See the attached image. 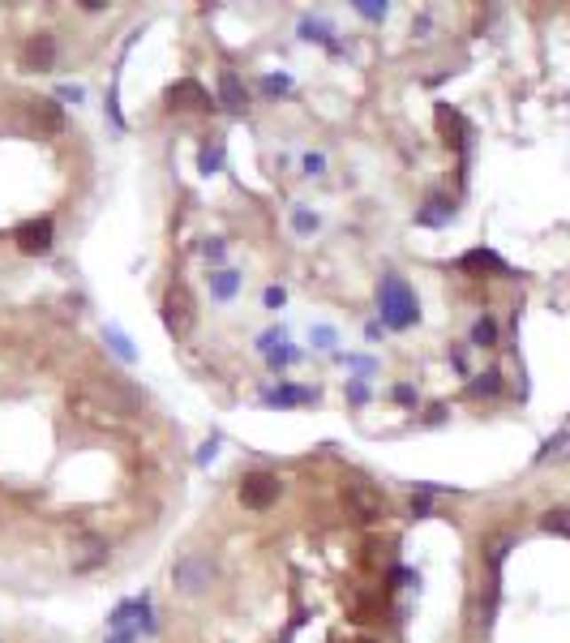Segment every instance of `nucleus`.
Returning <instances> with one entry per match:
<instances>
[{
	"label": "nucleus",
	"instance_id": "1",
	"mask_svg": "<svg viewBox=\"0 0 570 643\" xmlns=\"http://www.w3.org/2000/svg\"><path fill=\"white\" fill-rule=\"evenodd\" d=\"M377 305H382V322L395 326V330H408V326H416V318H421L416 292H412L408 279H399V274H386V279H382Z\"/></svg>",
	"mask_w": 570,
	"mask_h": 643
},
{
	"label": "nucleus",
	"instance_id": "2",
	"mask_svg": "<svg viewBox=\"0 0 570 643\" xmlns=\"http://www.w3.org/2000/svg\"><path fill=\"white\" fill-rule=\"evenodd\" d=\"M279 494H283V485L274 472H249L241 480V506H249V511H271Z\"/></svg>",
	"mask_w": 570,
	"mask_h": 643
},
{
	"label": "nucleus",
	"instance_id": "3",
	"mask_svg": "<svg viewBox=\"0 0 570 643\" xmlns=\"http://www.w3.org/2000/svg\"><path fill=\"white\" fill-rule=\"evenodd\" d=\"M210 583H215V562H210L206 553H194V558H185V562L176 567V588L185 596L206 592Z\"/></svg>",
	"mask_w": 570,
	"mask_h": 643
},
{
	"label": "nucleus",
	"instance_id": "4",
	"mask_svg": "<svg viewBox=\"0 0 570 643\" xmlns=\"http://www.w3.org/2000/svg\"><path fill=\"white\" fill-rule=\"evenodd\" d=\"M168 107H172V112H210L215 99L202 91V82L180 77V82H172V91H168Z\"/></svg>",
	"mask_w": 570,
	"mask_h": 643
},
{
	"label": "nucleus",
	"instance_id": "5",
	"mask_svg": "<svg viewBox=\"0 0 570 643\" xmlns=\"http://www.w3.org/2000/svg\"><path fill=\"white\" fill-rule=\"evenodd\" d=\"M51 241H56V223L51 219H26L22 227H18V249L22 253H30V258H39V253H48Z\"/></svg>",
	"mask_w": 570,
	"mask_h": 643
},
{
	"label": "nucleus",
	"instance_id": "6",
	"mask_svg": "<svg viewBox=\"0 0 570 643\" xmlns=\"http://www.w3.org/2000/svg\"><path fill=\"white\" fill-rule=\"evenodd\" d=\"M163 322H168V330H172L176 339L194 326V300L185 297V288H180V283H172V288H168V300H163Z\"/></svg>",
	"mask_w": 570,
	"mask_h": 643
},
{
	"label": "nucleus",
	"instance_id": "7",
	"mask_svg": "<svg viewBox=\"0 0 570 643\" xmlns=\"http://www.w3.org/2000/svg\"><path fill=\"white\" fill-rule=\"evenodd\" d=\"M56 56H60V44H56L51 35H30V39L22 44V69L44 74V69H51Z\"/></svg>",
	"mask_w": 570,
	"mask_h": 643
},
{
	"label": "nucleus",
	"instance_id": "8",
	"mask_svg": "<svg viewBox=\"0 0 570 643\" xmlns=\"http://www.w3.org/2000/svg\"><path fill=\"white\" fill-rule=\"evenodd\" d=\"M347 506H352V515L356 520H373L377 511H382V494L373 489V485H347Z\"/></svg>",
	"mask_w": 570,
	"mask_h": 643
},
{
	"label": "nucleus",
	"instance_id": "9",
	"mask_svg": "<svg viewBox=\"0 0 570 643\" xmlns=\"http://www.w3.org/2000/svg\"><path fill=\"white\" fill-rule=\"evenodd\" d=\"M30 121H35L39 133H60L65 129V112H60L56 99H35L30 103Z\"/></svg>",
	"mask_w": 570,
	"mask_h": 643
},
{
	"label": "nucleus",
	"instance_id": "10",
	"mask_svg": "<svg viewBox=\"0 0 570 643\" xmlns=\"http://www.w3.org/2000/svg\"><path fill=\"white\" fill-rule=\"evenodd\" d=\"M107 562V544L99 541V536H82L77 541V553H74V567L86 570V567H103Z\"/></svg>",
	"mask_w": 570,
	"mask_h": 643
},
{
	"label": "nucleus",
	"instance_id": "11",
	"mask_svg": "<svg viewBox=\"0 0 570 643\" xmlns=\"http://www.w3.org/2000/svg\"><path fill=\"white\" fill-rule=\"evenodd\" d=\"M219 95H224V107H227V112H236V116L249 107L245 86H241V77L232 74V69H224V77H219Z\"/></svg>",
	"mask_w": 570,
	"mask_h": 643
},
{
	"label": "nucleus",
	"instance_id": "12",
	"mask_svg": "<svg viewBox=\"0 0 570 643\" xmlns=\"http://www.w3.org/2000/svg\"><path fill=\"white\" fill-rule=\"evenodd\" d=\"M459 266L463 271H506V258H497L494 249H471L459 258Z\"/></svg>",
	"mask_w": 570,
	"mask_h": 643
},
{
	"label": "nucleus",
	"instance_id": "13",
	"mask_svg": "<svg viewBox=\"0 0 570 643\" xmlns=\"http://www.w3.org/2000/svg\"><path fill=\"white\" fill-rule=\"evenodd\" d=\"M318 391H309V386H279V391H271V403L274 408H292V403H305V399H313Z\"/></svg>",
	"mask_w": 570,
	"mask_h": 643
},
{
	"label": "nucleus",
	"instance_id": "14",
	"mask_svg": "<svg viewBox=\"0 0 570 643\" xmlns=\"http://www.w3.org/2000/svg\"><path fill=\"white\" fill-rule=\"evenodd\" d=\"M438 116H442V124H447V142L459 150V147H463V133H459V129H463V121H459V112H455V107H438Z\"/></svg>",
	"mask_w": 570,
	"mask_h": 643
},
{
	"label": "nucleus",
	"instance_id": "15",
	"mask_svg": "<svg viewBox=\"0 0 570 643\" xmlns=\"http://www.w3.org/2000/svg\"><path fill=\"white\" fill-rule=\"evenodd\" d=\"M471 395H502V369H494V373H485V377H476V382H471L468 386Z\"/></svg>",
	"mask_w": 570,
	"mask_h": 643
},
{
	"label": "nucleus",
	"instance_id": "16",
	"mask_svg": "<svg viewBox=\"0 0 570 643\" xmlns=\"http://www.w3.org/2000/svg\"><path fill=\"white\" fill-rule=\"evenodd\" d=\"M210 288H215V297H219V300L236 297V288H241V274H236V271H227V274H224V271H219L215 279H210Z\"/></svg>",
	"mask_w": 570,
	"mask_h": 643
},
{
	"label": "nucleus",
	"instance_id": "17",
	"mask_svg": "<svg viewBox=\"0 0 570 643\" xmlns=\"http://www.w3.org/2000/svg\"><path fill=\"white\" fill-rule=\"evenodd\" d=\"M541 528H545V532H553V536H566V506H553V511H545V515H541Z\"/></svg>",
	"mask_w": 570,
	"mask_h": 643
},
{
	"label": "nucleus",
	"instance_id": "18",
	"mask_svg": "<svg viewBox=\"0 0 570 643\" xmlns=\"http://www.w3.org/2000/svg\"><path fill=\"white\" fill-rule=\"evenodd\" d=\"M476 344H480V347H494L497 344V322L494 318L476 322Z\"/></svg>",
	"mask_w": 570,
	"mask_h": 643
},
{
	"label": "nucleus",
	"instance_id": "19",
	"mask_svg": "<svg viewBox=\"0 0 570 643\" xmlns=\"http://www.w3.org/2000/svg\"><path fill=\"white\" fill-rule=\"evenodd\" d=\"M416 219L421 223H442V219H450V206H424Z\"/></svg>",
	"mask_w": 570,
	"mask_h": 643
},
{
	"label": "nucleus",
	"instance_id": "20",
	"mask_svg": "<svg viewBox=\"0 0 570 643\" xmlns=\"http://www.w3.org/2000/svg\"><path fill=\"white\" fill-rule=\"evenodd\" d=\"M356 13L369 18V22H382V18H386V4H356Z\"/></svg>",
	"mask_w": 570,
	"mask_h": 643
},
{
	"label": "nucleus",
	"instance_id": "21",
	"mask_svg": "<svg viewBox=\"0 0 570 643\" xmlns=\"http://www.w3.org/2000/svg\"><path fill=\"white\" fill-rule=\"evenodd\" d=\"M283 91H288V77H283V74L266 77V95H271V99H279V95H283Z\"/></svg>",
	"mask_w": 570,
	"mask_h": 643
},
{
	"label": "nucleus",
	"instance_id": "22",
	"mask_svg": "<svg viewBox=\"0 0 570 643\" xmlns=\"http://www.w3.org/2000/svg\"><path fill=\"white\" fill-rule=\"evenodd\" d=\"M266 305H271V309H279V305H283V288H271V292H266Z\"/></svg>",
	"mask_w": 570,
	"mask_h": 643
},
{
	"label": "nucleus",
	"instance_id": "23",
	"mask_svg": "<svg viewBox=\"0 0 570 643\" xmlns=\"http://www.w3.org/2000/svg\"><path fill=\"white\" fill-rule=\"evenodd\" d=\"M356 643H373V639H356Z\"/></svg>",
	"mask_w": 570,
	"mask_h": 643
}]
</instances>
